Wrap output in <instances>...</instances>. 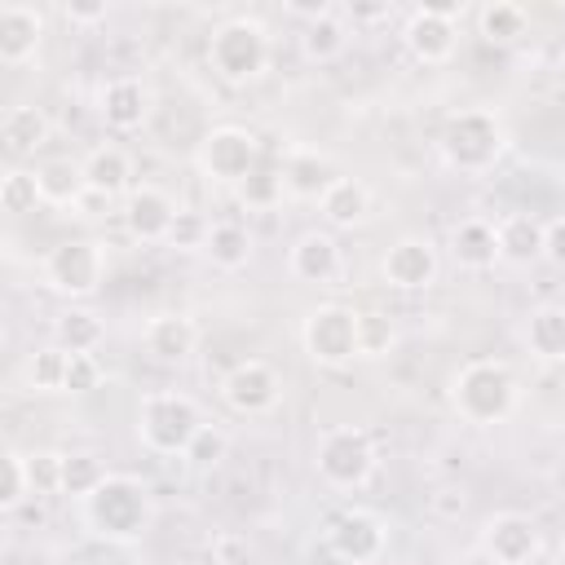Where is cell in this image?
<instances>
[{
  "mask_svg": "<svg viewBox=\"0 0 565 565\" xmlns=\"http://www.w3.org/2000/svg\"><path fill=\"white\" fill-rule=\"evenodd\" d=\"M177 212H181L177 199H172L163 185H150V181L132 185L128 199L119 203V221H124V230H128L137 243H168Z\"/></svg>",
  "mask_w": 565,
  "mask_h": 565,
  "instance_id": "obj_16",
  "label": "cell"
},
{
  "mask_svg": "<svg viewBox=\"0 0 565 565\" xmlns=\"http://www.w3.org/2000/svg\"><path fill=\"white\" fill-rule=\"evenodd\" d=\"M207 234H212V221L194 207H181L177 221H172V234H168V247L172 252H203L207 247Z\"/></svg>",
  "mask_w": 565,
  "mask_h": 565,
  "instance_id": "obj_38",
  "label": "cell"
},
{
  "mask_svg": "<svg viewBox=\"0 0 565 565\" xmlns=\"http://www.w3.org/2000/svg\"><path fill=\"white\" fill-rule=\"evenodd\" d=\"M62 18L71 26H102L110 18V4L106 0H66L62 4Z\"/></svg>",
  "mask_w": 565,
  "mask_h": 565,
  "instance_id": "obj_42",
  "label": "cell"
},
{
  "mask_svg": "<svg viewBox=\"0 0 565 565\" xmlns=\"http://www.w3.org/2000/svg\"><path fill=\"white\" fill-rule=\"evenodd\" d=\"M481 552L490 565H534L543 556V530L530 512L503 508L481 525Z\"/></svg>",
  "mask_w": 565,
  "mask_h": 565,
  "instance_id": "obj_12",
  "label": "cell"
},
{
  "mask_svg": "<svg viewBox=\"0 0 565 565\" xmlns=\"http://www.w3.org/2000/svg\"><path fill=\"white\" fill-rule=\"evenodd\" d=\"M84 181H88V194H97V199H106V203H115V199L124 203L128 190L137 185V181H132V159H128V150L115 146V141L93 146V150L84 154Z\"/></svg>",
  "mask_w": 565,
  "mask_h": 565,
  "instance_id": "obj_21",
  "label": "cell"
},
{
  "mask_svg": "<svg viewBox=\"0 0 565 565\" xmlns=\"http://www.w3.org/2000/svg\"><path fill=\"white\" fill-rule=\"evenodd\" d=\"M450 256L459 269L468 274H486L499 265V238H494V221L486 216H463L450 230Z\"/></svg>",
  "mask_w": 565,
  "mask_h": 565,
  "instance_id": "obj_25",
  "label": "cell"
},
{
  "mask_svg": "<svg viewBox=\"0 0 565 565\" xmlns=\"http://www.w3.org/2000/svg\"><path fill=\"white\" fill-rule=\"evenodd\" d=\"M49 137H53V124H49V115H44L40 106H31V102L9 106L4 119H0V141H4V154H9V159H26V154L44 150Z\"/></svg>",
  "mask_w": 565,
  "mask_h": 565,
  "instance_id": "obj_26",
  "label": "cell"
},
{
  "mask_svg": "<svg viewBox=\"0 0 565 565\" xmlns=\"http://www.w3.org/2000/svg\"><path fill=\"white\" fill-rule=\"evenodd\" d=\"M141 349H146L154 362L177 366V362H185V358L199 349V327H194L190 313H154V318H146V327H141Z\"/></svg>",
  "mask_w": 565,
  "mask_h": 565,
  "instance_id": "obj_19",
  "label": "cell"
},
{
  "mask_svg": "<svg viewBox=\"0 0 565 565\" xmlns=\"http://www.w3.org/2000/svg\"><path fill=\"white\" fill-rule=\"evenodd\" d=\"M375 468H380V450H375L371 433L358 424H331L313 446V472L335 494H353V490L371 486Z\"/></svg>",
  "mask_w": 565,
  "mask_h": 565,
  "instance_id": "obj_6",
  "label": "cell"
},
{
  "mask_svg": "<svg viewBox=\"0 0 565 565\" xmlns=\"http://www.w3.org/2000/svg\"><path fill=\"white\" fill-rule=\"evenodd\" d=\"M525 31H530V13L521 4H512V0H486L477 9V35L486 44L503 49V44H516Z\"/></svg>",
  "mask_w": 565,
  "mask_h": 565,
  "instance_id": "obj_31",
  "label": "cell"
},
{
  "mask_svg": "<svg viewBox=\"0 0 565 565\" xmlns=\"http://www.w3.org/2000/svg\"><path fill=\"white\" fill-rule=\"evenodd\" d=\"M437 150H441V163L450 172L486 177V172H494V163L508 150V128L490 106H468V110H455L446 119V128L437 137Z\"/></svg>",
  "mask_w": 565,
  "mask_h": 565,
  "instance_id": "obj_4",
  "label": "cell"
},
{
  "mask_svg": "<svg viewBox=\"0 0 565 565\" xmlns=\"http://www.w3.org/2000/svg\"><path fill=\"white\" fill-rule=\"evenodd\" d=\"M349 40H353V26H349V18L335 9V13H327V18H318V22H309V26L300 31V53H305V62L327 66V62H335V57L349 53Z\"/></svg>",
  "mask_w": 565,
  "mask_h": 565,
  "instance_id": "obj_29",
  "label": "cell"
},
{
  "mask_svg": "<svg viewBox=\"0 0 565 565\" xmlns=\"http://www.w3.org/2000/svg\"><path fill=\"white\" fill-rule=\"evenodd\" d=\"M282 13L309 26V22L327 18V13H335V4H331V0H287V4H282Z\"/></svg>",
  "mask_w": 565,
  "mask_h": 565,
  "instance_id": "obj_44",
  "label": "cell"
},
{
  "mask_svg": "<svg viewBox=\"0 0 565 565\" xmlns=\"http://www.w3.org/2000/svg\"><path fill=\"white\" fill-rule=\"evenodd\" d=\"M252 252H256V243H252L247 225H238V221H212V234H207L203 256H207L221 274L247 269V265H252Z\"/></svg>",
  "mask_w": 565,
  "mask_h": 565,
  "instance_id": "obj_30",
  "label": "cell"
},
{
  "mask_svg": "<svg viewBox=\"0 0 565 565\" xmlns=\"http://www.w3.org/2000/svg\"><path fill=\"white\" fill-rule=\"evenodd\" d=\"M225 455H230V437H225L216 424H203V428H199V437H194V441H190V450H185V463H190V468H199V472H212Z\"/></svg>",
  "mask_w": 565,
  "mask_h": 565,
  "instance_id": "obj_40",
  "label": "cell"
},
{
  "mask_svg": "<svg viewBox=\"0 0 565 565\" xmlns=\"http://www.w3.org/2000/svg\"><path fill=\"white\" fill-rule=\"evenodd\" d=\"M26 499H35L31 490V468H26V450H4L0 459V508L4 512H18Z\"/></svg>",
  "mask_w": 565,
  "mask_h": 565,
  "instance_id": "obj_36",
  "label": "cell"
},
{
  "mask_svg": "<svg viewBox=\"0 0 565 565\" xmlns=\"http://www.w3.org/2000/svg\"><path fill=\"white\" fill-rule=\"evenodd\" d=\"M0 207H4L9 216H31L35 207H44V194H40L35 168L13 163V168L0 177Z\"/></svg>",
  "mask_w": 565,
  "mask_h": 565,
  "instance_id": "obj_34",
  "label": "cell"
},
{
  "mask_svg": "<svg viewBox=\"0 0 565 565\" xmlns=\"http://www.w3.org/2000/svg\"><path fill=\"white\" fill-rule=\"evenodd\" d=\"M150 115H154V88H150V79H141V75H110L97 88V119L110 132H119V137L141 132L150 124Z\"/></svg>",
  "mask_w": 565,
  "mask_h": 565,
  "instance_id": "obj_15",
  "label": "cell"
},
{
  "mask_svg": "<svg viewBox=\"0 0 565 565\" xmlns=\"http://www.w3.org/2000/svg\"><path fill=\"white\" fill-rule=\"evenodd\" d=\"M322 547L344 565H375L388 552V525L371 508H335L322 521Z\"/></svg>",
  "mask_w": 565,
  "mask_h": 565,
  "instance_id": "obj_10",
  "label": "cell"
},
{
  "mask_svg": "<svg viewBox=\"0 0 565 565\" xmlns=\"http://www.w3.org/2000/svg\"><path fill=\"white\" fill-rule=\"evenodd\" d=\"M269 57H274L269 26L252 13H234L221 26H212V35H207V66L230 88L256 84L269 71Z\"/></svg>",
  "mask_w": 565,
  "mask_h": 565,
  "instance_id": "obj_5",
  "label": "cell"
},
{
  "mask_svg": "<svg viewBox=\"0 0 565 565\" xmlns=\"http://www.w3.org/2000/svg\"><path fill=\"white\" fill-rule=\"evenodd\" d=\"M388 13H393L388 0H380V4H349V9H344L349 26H358V22H380V18H388Z\"/></svg>",
  "mask_w": 565,
  "mask_h": 565,
  "instance_id": "obj_45",
  "label": "cell"
},
{
  "mask_svg": "<svg viewBox=\"0 0 565 565\" xmlns=\"http://www.w3.org/2000/svg\"><path fill=\"white\" fill-rule=\"evenodd\" d=\"M318 216H322V225L335 234V230H358V225H366L371 221V190H366V181H358V177H335L327 190H322V199H318Z\"/></svg>",
  "mask_w": 565,
  "mask_h": 565,
  "instance_id": "obj_22",
  "label": "cell"
},
{
  "mask_svg": "<svg viewBox=\"0 0 565 565\" xmlns=\"http://www.w3.org/2000/svg\"><path fill=\"white\" fill-rule=\"evenodd\" d=\"M340 265H344V256H340V243H335V234H331L327 225H322V230H305V234L287 247V274H291L296 282L327 287V282L340 278Z\"/></svg>",
  "mask_w": 565,
  "mask_h": 565,
  "instance_id": "obj_18",
  "label": "cell"
},
{
  "mask_svg": "<svg viewBox=\"0 0 565 565\" xmlns=\"http://www.w3.org/2000/svg\"><path fill=\"white\" fill-rule=\"evenodd\" d=\"M221 402L247 419L269 415L282 402V375L265 358H243L221 375Z\"/></svg>",
  "mask_w": 565,
  "mask_h": 565,
  "instance_id": "obj_13",
  "label": "cell"
},
{
  "mask_svg": "<svg viewBox=\"0 0 565 565\" xmlns=\"http://www.w3.org/2000/svg\"><path fill=\"white\" fill-rule=\"evenodd\" d=\"M450 406L463 424L494 428L508 424L521 406V380L503 358H472L450 375Z\"/></svg>",
  "mask_w": 565,
  "mask_h": 565,
  "instance_id": "obj_2",
  "label": "cell"
},
{
  "mask_svg": "<svg viewBox=\"0 0 565 565\" xmlns=\"http://www.w3.org/2000/svg\"><path fill=\"white\" fill-rule=\"evenodd\" d=\"M556 565H565V543H561V552H556Z\"/></svg>",
  "mask_w": 565,
  "mask_h": 565,
  "instance_id": "obj_46",
  "label": "cell"
},
{
  "mask_svg": "<svg viewBox=\"0 0 565 565\" xmlns=\"http://www.w3.org/2000/svg\"><path fill=\"white\" fill-rule=\"evenodd\" d=\"M282 190L287 199H322V190L335 181V168L322 150H309V146H291L287 159H282Z\"/></svg>",
  "mask_w": 565,
  "mask_h": 565,
  "instance_id": "obj_24",
  "label": "cell"
},
{
  "mask_svg": "<svg viewBox=\"0 0 565 565\" xmlns=\"http://www.w3.org/2000/svg\"><path fill=\"white\" fill-rule=\"evenodd\" d=\"M521 344L534 362L543 366H565V305L561 300H543L525 313L521 322Z\"/></svg>",
  "mask_w": 565,
  "mask_h": 565,
  "instance_id": "obj_20",
  "label": "cell"
},
{
  "mask_svg": "<svg viewBox=\"0 0 565 565\" xmlns=\"http://www.w3.org/2000/svg\"><path fill=\"white\" fill-rule=\"evenodd\" d=\"M397 349V322L388 313H358V358L375 362V358H388Z\"/></svg>",
  "mask_w": 565,
  "mask_h": 565,
  "instance_id": "obj_35",
  "label": "cell"
},
{
  "mask_svg": "<svg viewBox=\"0 0 565 565\" xmlns=\"http://www.w3.org/2000/svg\"><path fill=\"white\" fill-rule=\"evenodd\" d=\"M203 424L207 419H203L199 402L181 388L141 393L137 415H132V433H137L141 450H150L159 459H185V450H190V441L199 437Z\"/></svg>",
  "mask_w": 565,
  "mask_h": 565,
  "instance_id": "obj_3",
  "label": "cell"
},
{
  "mask_svg": "<svg viewBox=\"0 0 565 565\" xmlns=\"http://www.w3.org/2000/svg\"><path fill=\"white\" fill-rule=\"evenodd\" d=\"M402 44L415 62L441 66L459 49V4H419L402 22Z\"/></svg>",
  "mask_w": 565,
  "mask_h": 565,
  "instance_id": "obj_11",
  "label": "cell"
},
{
  "mask_svg": "<svg viewBox=\"0 0 565 565\" xmlns=\"http://www.w3.org/2000/svg\"><path fill=\"white\" fill-rule=\"evenodd\" d=\"M35 181H40V194H44L49 207H71V212H79V203L88 199L84 159H71V154L40 159V163H35Z\"/></svg>",
  "mask_w": 565,
  "mask_h": 565,
  "instance_id": "obj_23",
  "label": "cell"
},
{
  "mask_svg": "<svg viewBox=\"0 0 565 565\" xmlns=\"http://www.w3.org/2000/svg\"><path fill=\"white\" fill-rule=\"evenodd\" d=\"M543 260L565 269V216H552L543 221Z\"/></svg>",
  "mask_w": 565,
  "mask_h": 565,
  "instance_id": "obj_43",
  "label": "cell"
},
{
  "mask_svg": "<svg viewBox=\"0 0 565 565\" xmlns=\"http://www.w3.org/2000/svg\"><path fill=\"white\" fill-rule=\"evenodd\" d=\"M106 477H110V468L97 450H62V494L66 499L84 503Z\"/></svg>",
  "mask_w": 565,
  "mask_h": 565,
  "instance_id": "obj_32",
  "label": "cell"
},
{
  "mask_svg": "<svg viewBox=\"0 0 565 565\" xmlns=\"http://www.w3.org/2000/svg\"><path fill=\"white\" fill-rule=\"evenodd\" d=\"M53 344L66 353H97L106 344V322L88 305H66L53 318Z\"/></svg>",
  "mask_w": 565,
  "mask_h": 565,
  "instance_id": "obj_28",
  "label": "cell"
},
{
  "mask_svg": "<svg viewBox=\"0 0 565 565\" xmlns=\"http://www.w3.org/2000/svg\"><path fill=\"white\" fill-rule=\"evenodd\" d=\"M194 168L212 185L238 190L260 168V137L252 128H243V124H216V128L203 132V141L194 150Z\"/></svg>",
  "mask_w": 565,
  "mask_h": 565,
  "instance_id": "obj_8",
  "label": "cell"
},
{
  "mask_svg": "<svg viewBox=\"0 0 565 565\" xmlns=\"http://www.w3.org/2000/svg\"><path fill=\"white\" fill-rule=\"evenodd\" d=\"M66 366H71V353L66 349L40 344L35 353H26L22 380H26L31 393H66Z\"/></svg>",
  "mask_w": 565,
  "mask_h": 565,
  "instance_id": "obj_33",
  "label": "cell"
},
{
  "mask_svg": "<svg viewBox=\"0 0 565 565\" xmlns=\"http://www.w3.org/2000/svg\"><path fill=\"white\" fill-rule=\"evenodd\" d=\"M499 260L503 265H534L543 260V221L534 212H503L494 221Z\"/></svg>",
  "mask_w": 565,
  "mask_h": 565,
  "instance_id": "obj_27",
  "label": "cell"
},
{
  "mask_svg": "<svg viewBox=\"0 0 565 565\" xmlns=\"http://www.w3.org/2000/svg\"><path fill=\"white\" fill-rule=\"evenodd\" d=\"M234 194H238V203H243L247 212H269V207H278V203L287 199L282 172H278V168H256Z\"/></svg>",
  "mask_w": 565,
  "mask_h": 565,
  "instance_id": "obj_37",
  "label": "cell"
},
{
  "mask_svg": "<svg viewBox=\"0 0 565 565\" xmlns=\"http://www.w3.org/2000/svg\"><path fill=\"white\" fill-rule=\"evenodd\" d=\"M380 278L393 291H428L441 278V252L424 234H402L380 256Z\"/></svg>",
  "mask_w": 565,
  "mask_h": 565,
  "instance_id": "obj_14",
  "label": "cell"
},
{
  "mask_svg": "<svg viewBox=\"0 0 565 565\" xmlns=\"http://www.w3.org/2000/svg\"><path fill=\"white\" fill-rule=\"evenodd\" d=\"M106 265H110V260H106V243H97V238H62V243H53V247L44 252V260H40V282H44L53 296L79 305V300H93V296L102 291Z\"/></svg>",
  "mask_w": 565,
  "mask_h": 565,
  "instance_id": "obj_7",
  "label": "cell"
},
{
  "mask_svg": "<svg viewBox=\"0 0 565 565\" xmlns=\"http://www.w3.org/2000/svg\"><path fill=\"white\" fill-rule=\"evenodd\" d=\"M300 349L313 366H327V371H340V366H353L358 362V309L349 305H313L300 322Z\"/></svg>",
  "mask_w": 565,
  "mask_h": 565,
  "instance_id": "obj_9",
  "label": "cell"
},
{
  "mask_svg": "<svg viewBox=\"0 0 565 565\" xmlns=\"http://www.w3.org/2000/svg\"><path fill=\"white\" fill-rule=\"evenodd\" d=\"M44 31L49 26L35 4H22V0L0 4V66H9V71L31 66L44 49Z\"/></svg>",
  "mask_w": 565,
  "mask_h": 565,
  "instance_id": "obj_17",
  "label": "cell"
},
{
  "mask_svg": "<svg viewBox=\"0 0 565 565\" xmlns=\"http://www.w3.org/2000/svg\"><path fill=\"white\" fill-rule=\"evenodd\" d=\"M26 468H31L35 499L62 494V450H26Z\"/></svg>",
  "mask_w": 565,
  "mask_h": 565,
  "instance_id": "obj_39",
  "label": "cell"
},
{
  "mask_svg": "<svg viewBox=\"0 0 565 565\" xmlns=\"http://www.w3.org/2000/svg\"><path fill=\"white\" fill-rule=\"evenodd\" d=\"M154 512H159L154 490H150V481L137 477V472H110V477L79 503L84 530H88L93 539L119 543V547L146 539L150 525H154Z\"/></svg>",
  "mask_w": 565,
  "mask_h": 565,
  "instance_id": "obj_1",
  "label": "cell"
},
{
  "mask_svg": "<svg viewBox=\"0 0 565 565\" xmlns=\"http://www.w3.org/2000/svg\"><path fill=\"white\" fill-rule=\"evenodd\" d=\"M97 388H102V362H97V353H71L66 393L84 397V393H97Z\"/></svg>",
  "mask_w": 565,
  "mask_h": 565,
  "instance_id": "obj_41",
  "label": "cell"
}]
</instances>
